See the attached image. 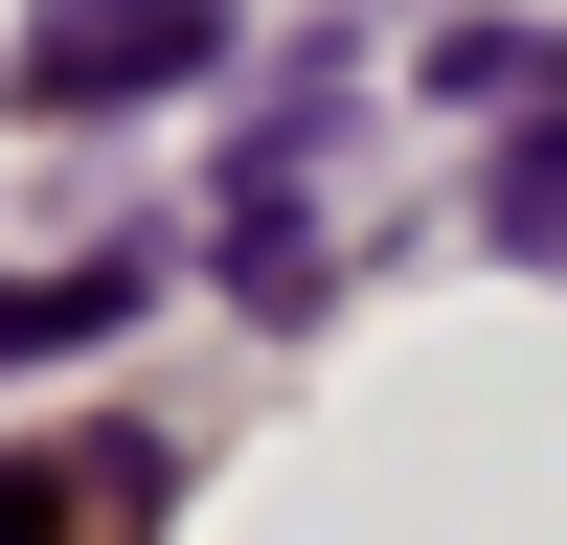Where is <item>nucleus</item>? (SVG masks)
Wrapping results in <instances>:
<instances>
[{
    "label": "nucleus",
    "mask_w": 567,
    "mask_h": 545,
    "mask_svg": "<svg viewBox=\"0 0 567 545\" xmlns=\"http://www.w3.org/2000/svg\"><path fill=\"white\" fill-rule=\"evenodd\" d=\"M205 45H227V0H45V23H23V91H45V114H136V91H182Z\"/></svg>",
    "instance_id": "obj_1"
},
{
    "label": "nucleus",
    "mask_w": 567,
    "mask_h": 545,
    "mask_svg": "<svg viewBox=\"0 0 567 545\" xmlns=\"http://www.w3.org/2000/svg\"><path fill=\"white\" fill-rule=\"evenodd\" d=\"M114 296H136V272H0V363H69V341H114Z\"/></svg>",
    "instance_id": "obj_2"
},
{
    "label": "nucleus",
    "mask_w": 567,
    "mask_h": 545,
    "mask_svg": "<svg viewBox=\"0 0 567 545\" xmlns=\"http://www.w3.org/2000/svg\"><path fill=\"white\" fill-rule=\"evenodd\" d=\"M499 250L567 272V136H523V160H499Z\"/></svg>",
    "instance_id": "obj_3"
}]
</instances>
